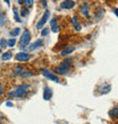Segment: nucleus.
<instances>
[{"label":"nucleus","mask_w":118,"mask_h":124,"mask_svg":"<svg viewBox=\"0 0 118 124\" xmlns=\"http://www.w3.org/2000/svg\"><path fill=\"white\" fill-rule=\"evenodd\" d=\"M73 64V60L72 59H67L65 60L64 62H61V64L59 65V67H57L56 68V72L57 73H59V75H67L69 72V70H70V67H72Z\"/></svg>","instance_id":"obj_2"},{"label":"nucleus","mask_w":118,"mask_h":124,"mask_svg":"<svg viewBox=\"0 0 118 124\" xmlns=\"http://www.w3.org/2000/svg\"><path fill=\"white\" fill-rule=\"evenodd\" d=\"M42 2H43V6L47 7V2H46V0H42Z\"/></svg>","instance_id":"obj_29"},{"label":"nucleus","mask_w":118,"mask_h":124,"mask_svg":"<svg viewBox=\"0 0 118 124\" xmlns=\"http://www.w3.org/2000/svg\"><path fill=\"white\" fill-rule=\"evenodd\" d=\"M27 14H29V11H27V10H22V16H26Z\"/></svg>","instance_id":"obj_27"},{"label":"nucleus","mask_w":118,"mask_h":124,"mask_svg":"<svg viewBox=\"0 0 118 124\" xmlns=\"http://www.w3.org/2000/svg\"><path fill=\"white\" fill-rule=\"evenodd\" d=\"M41 72H42V75L46 77V78L50 79V80H52V81L55 82H59V78L57 77L56 75H53V73H51L50 71H48L47 69H41Z\"/></svg>","instance_id":"obj_4"},{"label":"nucleus","mask_w":118,"mask_h":124,"mask_svg":"<svg viewBox=\"0 0 118 124\" xmlns=\"http://www.w3.org/2000/svg\"><path fill=\"white\" fill-rule=\"evenodd\" d=\"M30 41H31V33H30V31H24L23 33V36L20 37V44L22 47H25V46L29 45Z\"/></svg>","instance_id":"obj_3"},{"label":"nucleus","mask_w":118,"mask_h":124,"mask_svg":"<svg viewBox=\"0 0 118 124\" xmlns=\"http://www.w3.org/2000/svg\"><path fill=\"white\" fill-rule=\"evenodd\" d=\"M6 106H8V107H13L14 104L11 103V101H7V103H6Z\"/></svg>","instance_id":"obj_26"},{"label":"nucleus","mask_w":118,"mask_h":124,"mask_svg":"<svg viewBox=\"0 0 118 124\" xmlns=\"http://www.w3.org/2000/svg\"><path fill=\"white\" fill-rule=\"evenodd\" d=\"M74 50H75V47H74V46H69V47H66L65 50H62V51H61L60 55L65 56V55H67V54H69V53H72Z\"/></svg>","instance_id":"obj_13"},{"label":"nucleus","mask_w":118,"mask_h":124,"mask_svg":"<svg viewBox=\"0 0 118 124\" xmlns=\"http://www.w3.org/2000/svg\"><path fill=\"white\" fill-rule=\"evenodd\" d=\"M2 92H3V90H2V86H0V95L2 94Z\"/></svg>","instance_id":"obj_30"},{"label":"nucleus","mask_w":118,"mask_h":124,"mask_svg":"<svg viewBox=\"0 0 118 124\" xmlns=\"http://www.w3.org/2000/svg\"><path fill=\"white\" fill-rule=\"evenodd\" d=\"M109 116L110 117H118V107H115L109 111Z\"/></svg>","instance_id":"obj_14"},{"label":"nucleus","mask_w":118,"mask_h":124,"mask_svg":"<svg viewBox=\"0 0 118 124\" xmlns=\"http://www.w3.org/2000/svg\"><path fill=\"white\" fill-rule=\"evenodd\" d=\"M30 90V85H20L18 86L16 89H14L13 92L9 94V97H17L22 98L29 93Z\"/></svg>","instance_id":"obj_1"},{"label":"nucleus","mask_w":118,"mask_h":124,"mask_svg":"<svg viewBox=\"0 0 118 124\" xmlns=\"http://www.w3.org/2000/svg\"><path fill=\"white\" fill-rule=\"evenodd\" d=\"M1 121H2V118H1V117H0V124H1Z\"/></svg>","instance_id":"obj_33"},{"label":"nucleus","mask_w":118,"mask_h":124,"mask_svg":"<svg viewBox=\"0 0 118 124\" xmlns=\"http://www.w3.org/2000/svg\"><path fill=\"white\" fill-rule=\"evenodd\" d=\"M99 90L101 94H108L110 90H111V86L109 84H102L100 87H99Z\"/></svg>","instance_id":"obj_8"},{"label":"nucleus","mask_w":118,"mask_h":124,"mask_svg":"<svg viewBox=\"0 0 118 124\" xmlns=\"http://www.w3.org/2000/svg\"><path fill=\"white\" fill-rule=\"evenodd\" d=\"M20 33V27H16L15 30L11 31V36H14V37H15V36H18Z\"/></svg>","instance_id":"obj_18"},{"label":"nucleus","mask_w":118,"mask_h":124,"mask_svg":"<svg viewBox=\"0 0 118 124\" xmlns=\"http://www.w3.org/2000/svg\"><path fill=\"white\" fill-rule=\"evenodd\" d=\"M49 17H50V11H49V10H47L46 13L43 14V16H42V18H41V20H40L39 23H38V25H36V28H38V30H41L43 25H44V24L48 22V18H49Z\"/></svg>","instance_id":"obj_5"},{"label":"nucleus","mask_w":118,"mask_h":124,"mask_svg":"<svg viewBox=\"0 0 118 124\" xmlns=\"http://www.w3.org/2000/svg\"><path fill=\"white\" fill-rule=\"evenodd\" d=\"M43 44V42H42V39H38V41H36V42H34L32 44V45L30 46V50H31V51H34V50L35 49H38V47H40V46L42 45Z\"/></svg>","instance_id":"obj_12"},{"label":"nucleus","mask_w":118,"mask_h":124,"mask_svg":"<svg viewBox=\"0 0 118 124\" xmlns=\"http://www.w3.org/2000/svg\"><path fill=\"white\" fill-rule=\"evenodd\" d=\"M74 26H75L76 31H81V25H79V24H74Z\"/></svg>","instance_id":"obj_25"},{"label":"nucleus","mask_w":118,"mask_h":124,"mask_svg":"<svg viewBox=\"0 0 118 124\" xmlns=\"http://www.w3.org/2000/svg\"><path fill=\"white\" fill-rule=\"evenodd\" d=\"M15 58H16L17 61L25 62V61H29V60L31 59V54H29V53H26V52H20V53H17Z\"/></svg>","instance_id":"obj_6"},{"label":"nucleus","mask_w":118,"mask_h":124,"mask_svg":"<svg viewBox=\"0 0 118 124\" xmlns=\"http://www.w3.org/2000/svg\"><path fill=\"white\" fill-rule=\"evenodd\" d=\"M81 13H82L86 18L90 17V13H88V5L86 2H84L82 6H81Z\"/></svg>","instance_id":"obj_10"},{"label":"nucleus","mask_w":118,"mask_h":124,"mask_svg":"<svg viewBox=\"0 0 118 124\" xmlns=\"http://www.w3.org/2000/svg\"><path fill=\"white\" fill-rule=\"evenodd\" d=\"M18 2H20V3H23V2H24V0H18Z\"/></svg>","instance_id":"obj_32"},{"label":"nucleus","mask_w":118,"mask_h":124,"mask_svg":"<svg viewBox=\"0 0 118 124\" xmlns=\"http://www.w3.org/2000/svg\"><path fill=\"white\" fill-rule=\"evenodd\" d=\"M51 97H52V90H51L49 87H46V88H44V92H43V99H44V101H49Z\"/></svg>","instance_id":"obj_9"},{"label":"nucleus","mask_w":118,"mask_h":124,"mask_svg":"<svg viewBox=\"0 0 118 124\" xmlns=\"http://www.w3.org/2000/svg\"><path fill=\"white\" fill-rule=\"evenodd\" d=\"M7 42H8V46L14 47V45L16 44V39H15V37H14V39H10L9 41H7Z\"/></svg>","instance_id":"obj_19"},{"label":"nucleus","mask_w":118,"mask_h":124,"mask_svg":"<svg viewBox=\"0 0 118 124\" xmlns=\"http://www.w3.org/2000/svg\"><path fill=\"white\" fill-rule=\"evenodd\" d=\"M75 6V2L73 0H65L60 3V8L61 9H72L73 7Z\"/></svg>","instance_id":"obj_7"},{"label":"nucleus","mask_w":118,"mask_h":124,"mask_svg":"<svg viewBox=\"0 0 118 124\" xmlns=\"http://www.w3.org/2000/svg\"><path fill=\"white\" fill-rule=\"evenodd\" d=\"M13 13H14L15 20H16L17 23H20V22H22V19L20 18V15H18V10H17V8H14V9H13Z\"/></svg>","instance_id":"obj_15"},{"label":"nucleus","mask_w":118,"mask_h":124,"mask_svg":"<svg viewBox=\"0 0 118 124\" xmlns=\"http://www.w3.org/2000/svg\"><path fill=\"white\" fill-rule=\"evenodd\" d=\"M3 23H5V15L0 14V25H3Z\"/></svg>","instance_id":"obj_22"},{"label":"nucleus","mask_w":118,"mask_h":124,"mask_svg":"<svg viewBox=\"0 0 118 124\" xmlns=\"http://www.w3.org/2000/svg\"><path fill=\"white\" fill-rule=\"evenodd\" d=\"M11 56H13L11 52H6L5 54H2V60L3 61H8L9 59H11Z\"/></svg>","instance_id":"obj_16"},{"label":"nucleus","mask_w":118,"mask_h":124,"mask_svg":"<svg viewBox=\"0 0 118 124\" xmlns=\"http://www.w3.org/2000/svg\"><path fill=\"white\" fill-rule=\"evenodd\" d=\"M24 3L26 5L27 8H31L33 6V0H24Z\"/></svg>","instance_id":"obj_20"},{"label":"nucleus","mask_w":118,"mask_h":124,"mask_svg":"<svg viewBox=\"0 0 118 124\" xmlns=\"http://www.w3.org/2000/svg\"><path fill=\"white\" fill-rule=\"evenodd\" d=\"M5 1H6V3H7V5H8V6H9V5H10V2H9V0H5Z\"/></svg>","instance_id":"obj_31"},{"label":"nucleus","mask_w":118,"mask_h":124,"mask_svg":"<svg viewBox=\"0 0 118 124\" xmlns=\"http://www.w3.org/2000/svg\"><path fill=\"white\" fill-rule=\"evenodd\" d=\"M114 13L116 14V16L118 17V9H114Z\"/></svg>","instance_id":"obj_28"},{"label":"nucleus","mask_w":118,"mask_h":124,"mask_svg":"<svg viewBox=\"0 0 118 124\" xmlns=\"http://www.w3.org/2000/svg\"><path fill=\"white\" fill-rule=\"evenodd\" d=\"M53 1H57V0H53Z\"/></svg>","instance_id":"obj_35"},{"label":"nucleus","mask_w":118,"mask_h":124,"mask_svg":"<svg viewBox=\"0 0 118 124\" xmlns=\"http://www.w3.org/2000/svg\"><path fill=\"white\" fill-rule=\"evenodd\" d=\"M7 46H8V42H7L5 39H0V47L1 49H6Z\"/></svg>","instance_id":"obj_17"},{"label":"nucleus","mask_w":118,"mask_h":124,"mask_svg":"<svg viewBox=\"0 0 118 124\" xmlns=\"http://www.w3.org/2000/svg\"><path fill=\"white\" fill-rule=\"evenodd\" d=\"M56 24H57V20L55 19V18H53V19H51V20H50V26H51V27H52V26H55Z\"/></svg>","instance_id":"obj_23"},{"label":"nucleus","mask_w":118,"mask_h":124,"mask_svg":"<svg viewBox=\"0 0 118 124\" xmlns=\"http://www.w3.org/2000/svg\"><path fill=\"white\" fill-rule=\"evenodd\" d=\"M51 30H52V32H55V33H57L59 31V26H57V25H55V26H52V28H51Z\"/></svg>","instance_id":"obj_24"},{"label":"nucleus","mask_w":118,"mask_h":124,"mask_svg":"<svg viewBox=\"0 0 118 124\" xmlns=\"http://www.w3.org/2000/svg\"><path fill=\"white\" fill-rule=\"evenodd\" d=\"M16 73L20 77H30V76H33L32 72L30 71H23V69L22 68H17L16 69Z\"/></svg>","instance_id":"obj_11"},{"label":"nucleus","mask_w":118,"mask_h":124,"mask_svg":"<svg viewBox=\"0 0 118 124\" xmlns=\"http://www.w3.org/2000/svg\"><path fill=\"white\" fill-rule=\"evenodd\" d=\"M49 32H50V28H44V30H42V32H41V36H47L49 34Z\"/></svg>","instance_id":"obj_21"},{"label":"nucleus","mask_w":118,"mask_h":124,"mask_svg":"<svg viewBox=\"0 0 118 124\" xmlns=\"http://www.w3.org/2000/svg\"><path fill=\"white\" fill-rule=\"evenodd\" d=\"M0 54H1V50H0Z\"/></svg>","instance_id":"obj_34"}]
</instances>
